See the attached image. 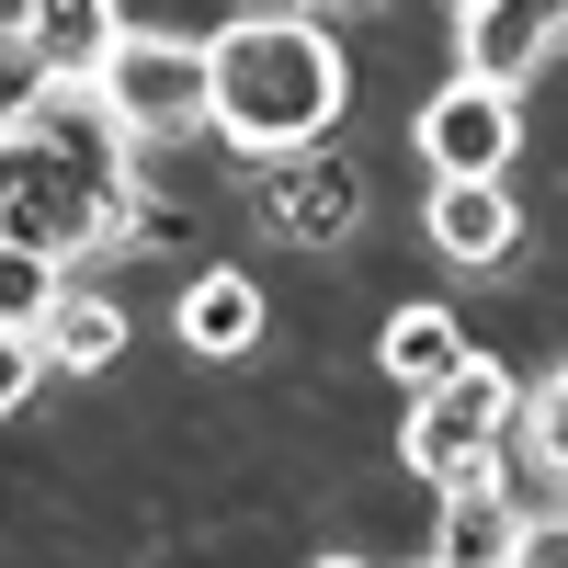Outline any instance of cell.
I'll return each instance as SVG.
<instances>
[{
	"instance_id": "17",
	"label": "cell",
	"mask_w": 568,
	"mask_h": 568,
	"mask_svg": "<svg viewBox=\"0 0 568 568\" xmlns=\"http://www.w3.org/2000/svg\"><path fill=\"white\" fill-rule=\"evenodd\" d=\"M34 375H45V353H34V329H0V420H12V409L34 398Z\"/></svg>"
},
{
	"instance_id": "2",
	"label": "cell",
	"mask_w": 568,
	"mask_h": 568,
	"mask_svg": "<svg viewBox=\"0 0 568 568\" xmlns=\"http://www.w3.org/2000/svg\"><path fill=\"white\" fill-rule=\"evenodd\" d=\"M205 91H216V136L240 160L262 149H307L342 125V45L307 12H240L227 34H205Z\"/></svg>"
},
{
	"instance_id": "16",
	"label": "cell",
	"mask_w": 568,
	"mask_h": 568,
	"mask_svg": "<svg viewBox=\"0 0 568 568\" xmlns=\"http://www.w3.org/2000/svg\"><path fill=\"white\" fill-rule=\"evenodd\" d=\"M45 91H58V80H45V69H34V45H23L12 23H0V125H23V114L45 103Z\"/></svg>"
},
{
	"instance_id": "18",
	"label": "cell",
	"mask_w": 568,
	"mask_h": 568,
	"mask_svg": "<svg viewBox=\"0 0 568 568\" xmlns=\"http://www.w3.org/2000/svg\"><path fill=\"white\" fill-rule=\"evenodd\" d=\"M511 568H568V511H524V535H511Z\"/></svg>"
},
{
	"instance_id": "20",
	"label": "cell",
	"mask_w": 568,
	"mask_h": 568,
	"mask_svg": "<svg viewBox=\"0 0 568 568\" xmlns=\"http://www.w3.org/2000/svg\"><path fill=\"white\" fill-rule=\"evenodd\" d=\"M318 568H364V557H318Z\"/></svg>"
},
{
	"instance_id": "6",
	"label": "cell",
	"mask_w": 568,
	"mask_h": 568,
	"mask_svg": "<svg viewBox=\"0 0 568 568\" xmlns=\"http://www.w3.org/2000/svg\"><path fill=\"white\" fill-rule=\"evenodd\" d=\"M568 45V0H466L455 12V69H478L500 91H524Z\"/></svg>"
},
{
	"instance_id": "19",
	"label": "cell",
	"mask_w": 568,
	"mask_h": 568,
	"mask_svg": "<svg viewBox=\"0 0 568 568\" xmlns=\"http://www.w3.org/2000/svg\"><path fill=\"white\" fill-rule=\"evenodd\" d=\"M251 12H296V0H251Z\"/></svg>"
},
{
	"instance_id": "4",
	"label": "cell",
	"mask_w": 568,
	"mask_h": 568,
	"mask_svg": "<svg viewBox=\"0 0 568 568\" xmlns=\"http://www.w3.org/2000/svg\"><path fill=\"white\" fill-rule=\"evenodd\" d=\"M511 409H524V387L489 364V353H466L455 375H433V387H409V420H398V455L420 466V478H455V466H478L511 444Z\"/></svg>"
},
{
	"instance_id": "13",
	"label": "cell",
	"mask_w": 568,
	"mask_h": 568,
	"mask_svg": "<svg viewBox=\"0 0 568 568\" xmlns=\"http://www.w3.org/2000/svg\"><path fill=\"white\" fill-rule=\"evenodd\" d=\"M34 353L58 364V375H103V364L125 353V318H114V296H80V284H69V296L45 307V329H34Z\"/></svg>"
},
{
	"instance_id": "15",
	"label": "cell",
	"mask_w": 568,
	"mask_h": 568,
	"mask_svg": "<svg viewBox=\"0 0 568 568\" xmlns=\"http://www.w3.org/2000/svg\"><path fill=\"white\" fill-rule=\"evenodd\" d=\"M511 444H524L546 478H568V364L546 375V387H524V409H511Z\"/></svg>"
},
{
	"instance_id": "12",
	"label": "cell",
	"mask_w": 568,
	"mask_h": 568,
	"mask_svg": "<svg viewBox=\"0 0 568 568\" xmlns=\"http://www.w3.org/2000/svg\"><path fill=\"white\" fill-rule=\"evenodd\" d=\"M466 353H478V342H466V329H455V307H433V296H420V307H398L387 329H375V364H387L398 387H433V375H455Z\"/></svg>"
},
{
	"instance_id": "9",
	"label": "cell",
	"mask_w": 568,
	"mask_h": 568,
	"mask_svg": "<svg viewBox=\"0 0 568 568\" xmlns=\"http://www.w3.org/2000/svg\"><path fill=\"white\" fill-rule=\"evenodd\" d=\"M511 535H524V511H511V489H500V455L455 466V478H444L433 557H444V568H511Z\"/></svg>"
},
{
	"instance_id": "5",
	"label": "cell",
	"mask_w": 568,
	"mask_h": 568,
	"mask_svg": "<svg viewBox=\"0 0 568 568\" xmlns=\"http://www.w3.org/2000/svg\"><path fill=\"white\" fill-rule=\"evenodd\" d=\"M251 205H262V227L284 251H342L353 216H364V182L307 136V149H262L251 160Z\"/></svg>"
},
{
	"instance_id": "11",
	"label": "cell",
	"mask_w": 568,
	"mask_h": 568,
	"mask_svg": "<svg viewBox=\"0 0 568 568\" xmlns=\"http://www.w3.org/2000/svg\"><path fill=\"white\" fill-rule=\"evenodd\" d=\"M420 227H433L444 262H500L511 240H524V216H511L500 171H433V205H420Z\"/></svg>"
},
{
	"instance_id": "21",
	"label": "cell",
	"mask_w": 568,
	"mask_h": 568,
	"mask_svg": "<svg viewBox=\"0 0 568 568\" xmlns=\"http://www.w3.org/2000/svg\"><path fill=\"white\" fill-rule=\"evenodd\" d=\"M420 568H444V557H420Z\"/></svg>"
},
{
	"instance_id": "10",
	"label": "cell",
	"mask_w": 568,
	"mask_h": 568,
	"mask_svg": "<svg viewBox=\"0 0 568 568\" xmlns=\"http://www.w3.org/2000/svg\"><path fill=\"white\" fill-rule=\"evenodd\" d=\"M12 34L34 45V69L58 80V91H91V69H103L114 34H125V0H23Z\"/></svg>"
},
{
	"instance_id": "1",
	"label": "cell",
	"mask_w": 568,
	"mask_h": 568,
	"mask_svg": "<svg viewBox=\"0 0 568 568\" xmlns=\"http://www.w3.org/2000/svg\"><path fill=\"white\" fill-rule=\"evenodd\" d=\"M136 227H149V205H136V160H125V136L103 103H45L23 125H0V240H23V251H58V262H103L125 251Z\"/></svg>"
},
{
	"instance_id": "3",
	"label": "cell",
	"mask_w": 568,
	"mask_h": 568,
	"mask_svg": "<svg viewBox=\"0 0 568 568\" xmlns=\"http://www.w3.org/2000/svg\"><path fill=\"white\" fill-rule=\"evenodd\" d=\"M91 103L114 114L125 149H171V136H205L216 125V91H205V45L194 34H149L125 23L114 58L91 69Z\"/></svg>"
},
{
	"instance_id": "14",
	"label": "cell",
	"mask_w": 568,
	"mask_h": 568,
	"mask_svg": "<svg viewBox=\"0 0 568 568\" xmlns=\"http://www.w3.org/2000/svg\"><path fill=\"white\" fill-rule=\"evenodd\" d=\"M69 296V262L58 251H23V240H0V329H45V307Z\"/></svg>"
},
{
	"instance_id": "22",
	"label": "cell",
	"mask_w": 568,
	"mask_h": 568,
	"mask_svg": "<svg viewBox=\"0 0 568 568\" xmlns=\"http://www.w3.org/2000/svg\"><path fill=\"white\" fill-rule=\"evenodd\" d=\"M455 12H466V0H455Z\"/></svg>"
},
{
	"instance_id": "7",
	"label": "cell",
	"mask_w": 568,
	"mask_h": 568,
	"mask_svg": "<svg viewBox=\"0 0 568 568\" xmlns=\"http://www.w3.org/2000/svg\"><path fill=\"white\" fill-rule=\"evenodd\" d=\"M511 136H524V114H511V91L478 80V69H455L433 103H420V160L433 171H500Z\"/></svg>"
},
{
	"instance_id": "8",
	"label": "cell",
	"mask_w": 568,
	"mask_h": 568,
	"mask_svg": "<svg viewBox=\"0 0 568 568\" xmlns=\"http://www.w3.org/2000/svg\"><path fill=\"white\" fill-rule=\"evenodd\" d=\"M171 329H182V353L240 364V353H262V342H273V307H262V284H251L240 262H216V273H194V284L171 296Z\"/></svg>"
}]
</instances>
